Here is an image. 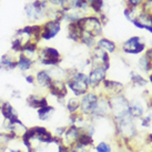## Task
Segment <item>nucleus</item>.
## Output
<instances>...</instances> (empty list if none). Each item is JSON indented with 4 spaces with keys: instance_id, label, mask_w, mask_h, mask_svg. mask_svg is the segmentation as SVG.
I'll use <instances>...</instances> for the list:
<instances>
[{
    "instance_id": "f257e3e1",
    "label": "nucleus",
    "mask_w": 152,
    "mask_h": 152,
    "mask_svg": "<svg viewBox=\"0 0 152 152\" xmlns=\"http://www.w3.org/2000/svg\"><path fill=\"white\" fill-rule=\"evenodd\" d=\"M68 89L71 90L75 97H79L83 96L88 92L90 89L88 79V73L85 71L78 70L77 68H72V69H68V77L66 79Z\"/></svg>"
},
{
    "instance_id": "f03ea898",
    "label": "nucleus",
    "mask_w": 152,
    "mask_h": 152,
    "mask_svg": "<svg viewBox=\"0 0 152 152\" xmlns=\"http://www.w3.org/2000/svg\"><path fill=\"white\" fill-rule=\"evenodd\" d=\"M49 7L47 0H31L25 4L23 12L29 22L42 23L47 20V11Z\"/></svg>"
},
{
    "instance_id": "7ed1b4c3",
    "label": "nucleus",
    "mask_w": 152,
    "mask_h": 152,
    "mask_svg": "<svg viewBox=\"0 0 152 152\" xmlns=\"http://www.w3.org/2000/svg\"><path fill=\"white\" fill-rule=\"evenodd\" d=\"M115 127V132L118 133L119 138L128 142L130 140L134 139L138 134L137 126H135V120L131 115H127L120 119H112Z\"/></svg>"
},
{
    "instance_id": "20e7f679",
    "label": "nucleus",
    "mask_w": 152,
    "mask_h": 152,
    "mask_svg": "<svg viewBox=\"0 0 152 152\" xmlns=\"http://www.w3.org/2000/svg\"><path fill=\"white\" fill-rule=\"evenodd\" d=\"M37 62L46 68L57 67L62 62V56L60 53V51L55 47L40 46Z\"/></svg>"
},
{
    "instance_id": "39448f33",
    "label": "nucleus",
    "mask_w": 152,
    "mask_h": 152,
    "mask_svg": "<svg viewBox=\"0 0 152 152\" xmlns=\"http://www.w3.org/2000/svg\"><path fill=\"white\" fill-rule=\"evenodd\" d=\"M78 25L80 26L83 32L91 34L94 38L98 39L103 36V25L100 21L98 15H94V13L85 15L78 21Z\"/></svg>"
},
{
    "instance_id": "423d86ee",
    "label": "nucleus",
    "mask_w": 152,
    "mask_h": 152,
    "mask_svg": "<svg viewBox=\"0 0 152 152\" xmlns=\"http://www.w3.org/2000/svg\"><path fill=\"white\" fill-rule=\"evenodd\" d=\"M109 101L110 107H111V118L112 119H120L123 117H127V115H130L129 100L123 93L110 97Z\"/></svg>"
},
{
    "instance_id": "0eeeda50",
    "label": "nucleus",
    "mask_w": 152,
    "mask_h": 152,
    "mask_svg": "<svg viewBox=\"0 0 152 152\" xmlns=\"http://www.w3.org/2000/svg\"><path fill=\"white\" fill-rule=\"evenodd\" d=\"M99 100V93L94 90H89L88 92L80 97V109L79 112L87 118L92 115Z\"/></svg>"
},
{
    "instance_id": "6e6552de",
    "label": "nucleus",
    "mask_w": 152,
    "mask_h": 152,
    "mask_svg": "<svg viewBox=\"0 0 152 152\" xmlns=\"http://www.w3.org/2000/svg\"><path fill=\"white\" fill-rule=\"evenodd\" d=\"M147 49V43L143 41L142 37L140 36H132L123 41L121 45V51L126 55H140Z\"/></svg>"
},
{
    "instance_id": "1a4fd4ad",
    "label": "nucleus",
    "mask_w": 152,
    "mask_h": 152,
    "mask_svg": "<svg viewBox=\"0 0 152 152\" xmlns=\"http://www.w3.org/2000/svg\"><path fill=\"white\" fill-rule=\"evenodd\" d=\"M62 29V22L53 19H47L41 23V41H50L55 39Z\"/></svg>"
},
{
    "instance_id": "9d476101",
    "label": "nucleus",
    "mask_w": 152,
    "mask_h": 152,
    "mask_svg": "<svg viewBox=\"0 0 152 152\" xmlns=\"http://www.w3.org/2000/svg\"><path fill=\"white\" fill-rule=\"evenodd\" d=\"M107 73H108V69L104 67H101V66L90 68L88 73L90 89L98 92L99 88L101 87L102 82L107 79Z\"/></svg>"
},
{
    "instance_id": "9b49d317",
    "label": "nucleus",
    "mask_w": 152,
    "mask_h": 152,
    "mask_svg": "<svg viewBox=\"0 0 152 152\" xmlns=\"http://www.w3.org/2000/svg\"><path fill=\"white\" fill-rule=\"evenodd\" d=\"M88 59H89V62H90V68L101 66V67H104L109 70L110 66H111L110 55L108 52H106V51H103L102 49H100L97 46L90 50V55H89Z\"/></svg>"
},
{
    "instance_id": "f8f14e48",
    "label": "nucleus",
    "mask_w": 152,
    "mask_h": 152,
    "mask_svg": "<svg viewBox=\"0 0 152 152\" xmlns=\"http://www.w3.org/2000/svg\"><path fill=\"white\" fill-rule=\"evenodd\" d=\"M2 127H4V131L13 133L18 139H21L23 134L28 130V127L19 119V115H16V117H12V118L9 119H4Z\"/></svg>"
},
{
    "instance_id": "ddd939ff",
    "label": "nucleus",
    "mask_w": 152,
    "mask_h": 152,
    "mask_svg": "<svg viewBox=\"0 0 152 152\" xmlns=\"http://www.w3.org/2000/svg\"><path fill=\"white\" fill-rule=\"evenodd\" d=\"M123 90H124V85L122 82L117 80H111V79H106L98 90V93L110 98L117 96V94H120V93H123Z\"/></svg>"
},
{
    "instance_id": "4468645a",
    "label": "nucleus",
    "mask_w": 152,
    "mask_h": 152,
    "mask_svg": "<svg viewBox=\"0 0 152 152\" xmlns=\"http://www.w3.org/2000/svg\"><path fill=\"white\" fill-rule=\"evenodd\" d=\"M50 96L55 97L59 102H64L66 97L68 96V86L66 80H60V79H53L51 82L50 87L47 90Z\"/></svg>"
},
{
    "instance_id": "2eb2a0df",
    "label": "nucleus",
    "mask_w": 152,
    "mask_h": 152,
    "mask_svg": "<svg viewBox=\"0 0 152 152\" xmlns=\"http://www.w3.org/2000/svg\"><path fill=\"white\" fill-rule=\"evenodd\" d=\"M18 53L13 51H8L0 57V70L2 71H13L17 69Z\"/></svg>"
},
{
    "instance_id": "dca6fc26",
    "label": "nucleus",
    "mask_w": 152,
    "mask_h": 152,
    "mask_svg": "<svg viewBox=\"0 0 152 152\" xmlns=\"http://www.w3.org/2000/svg\"><path fill=\"white\" fill-rule=\"evenodd\" d=\"M34 86H37L38 88L48 90L50 87L51 82L53 80V78L51 76L49 68H45V69H40L34 73Z\"/></svg>"
},
{
    "instance_id": "f3484780",
    "label": "nucleus",
    "mask_w": 152,
    "mask_h": 152,
    "mask_svg": "<svg viewBox=\"0 0 152 152\" xmlns=\"http://www.w3.org/2000/svg\"><path fill=\"white\" fill-rule=\"evenodd\" d=\"M39 48H40V42L31 40V41H28L27 43L23 45L20 53L23 55L25 57H27L29 60L34 61V64H37L39 55Z\"/></svg>"
},
{
    "instance_id": "a211bd4d",
    "label": "nucleus",
    "mask_w": 152,
    "mask_h": 152,
    "mask_svg": "<svg viewBox=\"0 0 152 152\" xmlns=\"http://www.w3.org/2000/svg\"><path fill=\"white\" fill-rule=\"evenodd\" d=\"M80 131L81 129L79 127H77L75 124H69L66 132H64V138H62V143L71 148L72 145H75L77 143L78 138L80 135Z\"/></svg>"
},
{
    "instance_id": "6ab92c4d",
    "label": "nucleus",
    "mask_w": 152,
    "mask_h": 152,
    "mask_svg": "<svg viewBox=\"0 0 152 152\" xmlns=\"http://www.w3.org/2000/svg\"><path fill=\"white\" fill-rule=\"evenodd\" d=\"M131 23L134 26V27H137L138 29L145 30V31L152 34V16L143 12L142 10L139 13V16L135 18Z\"/></svg>"
},
{
    "instance_id": "aec40b11",
    "label": "nucleus",
    "mask_w": 152,
    "mask_h": 152,
    "mask_svg": "<svg viewBox=\"0 0 152 152\" xmlns=\"http://www.w3.org/2000/svg\"><path fill=\"white\" fill-rule=\"evenodd\" d=\"M26 102H27L28 107L36 110L49 104V101H48L46 96H42L40 93H31V94H29L26 99Z\"/></svg>"
},
{
    "instance_id": "412c9836",
    "label": "nucleus",
    "mask_w": 152,
    "mask_h": 152,
    "mask_svg": "<svg viewBox=\"0 0 152 152\" xmlns=\"http://www.w3.org/2000/svg\"><path fill=\"white\" fill-rule=\"evenodd\" d=\"M129 112L134 120L140 119L145 113V108H144L143 102L140 99H135V98L132 100H129Z\"/></svg>"
},
{
    "instance_id": "4be33fe9",
    "label": "nucleus",
    "mask_w": 152,
    "mask_h": 152,
    "mask_svg": "<svg viewBox=\"0 0 152 152\" xmlns=\"http://www.w3.org/2000/svg\"><path fill=\"white\" fill-rule=\"evenodd\" d=\"M67 37L72 42L80 43L81 37H82V29L78 25V22L67 23Z\"/></svg>"
},
{
    "instance_id": "5701e85b",
    "label": "nucleus",
    "mask_w": 152,
    "mask_h": 152,
    "mask_svg": "<svg viewBox=\"0 0 152 152\" xmlns=\"http://www.w3.org/2000/svg\"><path fill=\"white\" fill-rule=\"evenodd\" d=\"M97 47H99L103 51L108 52L109 55H112V53L117 52V50H118L117 43L114 42L113 40L107 38V37H103V36L97 39Z\"/></svg>"
},
{
    "instance_id": "b1692460",
    "label": "nucleus",
    "mask_w": 152,
    "mask_h": 152,
    "mask_svg": "<svg viewBox=\"0 0 152 152\" xmlns=\"http://www.w3.org/2000/svg\"><path fill=\"white\" fill-rule=\"evenodd\" d=\"M87 1L89 4L91 13L99 15L101 12L108 13V11H109V9H108L109 7H108V4H106L104 0H87Z\"/></svg>"
},
{
    "instance_id": "393cba45",
    "label": "nucleus",
    "mask_w": 152,
    "mask_h": 152,
    "mask_svg": "<svg viewBox=\"0 0 152 152\" xmlns=\"http://www.w3.org/2000/svg\"><path fill=\"white\" fill-rule=\"evenodd\" d=\"M36 66L34 61L29 60L27 57H25L21 53H18V60H17V69L20 72H28L32 70Z\"/></svg>"
},
{
    "instance_id": "a878e982",
    "label": "nucleus",
    "mask_w": 152,
    "mask_h": 152,
    "mask_svg": "<svg viewBox=\"0 0 152 152\" xmlns=\"http://www.w3.org/2000/svg\"><path fill=\"white\" fill-rule=\"evenodd\" d=\"M55 107L51 104H47V106L40 108L37 110V114H38V119L41 121H48L49 119H51L52 114L55 113Z\"/></svg>"
},
{
    "instance_id": "bb28decb",
    "label": "nucleus",
    "mask_w": 152,
    "mask_h": 152,
    "mask_svg": "<svg viewBox=\"0 0 152 152\" xmlns=\"http://www.w3.org/2000/svg\"><path fill=\"white\" fill-rule=\"evenodd\" d=\"M130 82L133 87H137V88H144L148 85V80H145V78L137 71L130 72Z\"/></svg>"
},
{
    "instance_id": "cd10ccee",
    "label": "nucleus",
    "mask_w": 152,
    "mask_h": 152,
    "mask_svg": "<svg viewBox=\"0 0 152 152\" xmlns=\"http://www.w3.org/2000/svg\"><path fill=\"white\" fill-rule=\"evenodd\" d=\"M0 113L4 117V119H9V118H12V117H16V115H19L17 110L15 109V107L9 101H4L2 107H1V110H0Z\"/></svg>"
},
{
    "instance_id": "c85d7f7f",
    "label": "nucleus",
    "mask_w": 152,
    "mask_h": 152,
    "mask_svg": "<svg viewBox=\"0 0 152 152\" xmlns=\"http://www.w3.org/2000/svg\"><path fill=\"white\" fill-rule=\"evenodd\" d=\"M77 143H79V144H81V145H85V147H87V148L91 149L93 147L92 134H90L88 131L82 130V129H81L80 135H79V138H78Z\"/></svg>"
},
{
    "instance_id": "c756f323",
    "label": "nucleus",
    "mask_w": 152,
    "mask_h": 152,
    "mask_svg": "<svg viewBox=\"0 0 152 152\" xmlns=\"http://www.w3.org/2000/svg\"><path fill=\"white\" fill-rule=\"evenodd\" d=\"M66 109H67V111L70 114L79 112V109H80V98L73 97L68 99L67 102H66Z\"/></svg>"
},
{
    "instance_id": "7c9ffc66",
    "label": "nucleus",
    "mask_w": 152,
    "mask_h": 152,
    "mask_svg": "<svg viewBox=\"0 0 152 152\" xmlns=\"http://www.w3.org/2000/svg\"><path fill=\"white\" fill-rule=\"evenodd\" d=\"M80 45H83L85 47H87L89 50L93 49L94 47L97 46V38L92 37L91 34H86L82 31V37H81L80 40Z\"/></svg>"
},
{
    "instance_id": "2f4dec72",
    "label": "nucleus",
    "mask_w": 152,
    "mask_h": 152,
    "mask_svg": "<svg viewBox=\"0 0 152 152\" xmlns=\"http://www.w3.org/2000/svg\"><path fill=\"white\" fill-rule=\"evenodd\" d=\"M138 67L144 73H149L150 71H152V62L147 58L145 55H142L139 58V60H138Z\"/></svg>"
},
{
    "instance_id": "473e14b6",
    "label": "nucleus",
    "mask_w": 152,
    "mask_h": 152,
    "mask_svg": "<svg viewBox=\"0 0 152 152\" xmlns=\"http://www.w3.org/2000/svg\"><path fill=\"white\" fill-rule=\"evenodd\" d=\"M141 12V8H130V7H124L123 9V15L128 21L132 22L135 18L139 16Z\"/></svg>"
},
{
    "instance_id": "72a5a7b5",
    "label": "nucleus",
    "mask_w": 152,
    "mask_h": 152,
    "mask_svg": "<svg viewBox=\"0 0 152 152\" xmlns=\"http://www.w3.org/2000/svg\"><path fill=\"white\" fill-rule=\"evenodd\" d=\"M96 152H112V147L106 141H102L96 147Z\"/></svg>"
},
{
    "instance_id": "f704fd0d",
    "label": "nucleus",
    "mask_w": 152,
    "mask_h": 152,
    "mask_svg": "<svg viewBox=\"0 0 152 152\" xmlns=\"http://www.w3.org/2000/svg\"><path fill=\"white\" fill-rule=\"evenodd\" d=\"M124 1V7H130V8H140L141 4H143L144 0H123Z\"/></svg>"
},
{
    "instance_id": "c9c22d12",
    "label": "nucleus",
    "mask_w": 152,
    "mask_h": 152,
    "mask_svg": "<svg viewBox=\"0 0 152 152\" xmlns=\"http://www.w3.org/2000/svg\"><path fill=\"white\" fill-rule=\"evenodd\" d=\"M140 8H141V10H142L143 12L152 16V0H144L143 4H141Z\"/></svg>"
},
{
    "instance_id": "e433bc0d",
    "label": "nucleus",
    "mask_w": 152,
    "mask_h": 152,
    "mask_svg": "<svg viewBox=\"0 0 152 152\" xmlns=\"http://www.w3.org/2000/svg\"><path fill=\"white\" fill-rule=\"evenodd\" d=\"M71 152H90V148H87L85 145L76 143L75 145L71 147Z\"/></svg>"
},
{
    "instance_id": "4c0bfd02",
    "label": "nucleus",
    "mask_w": 152,
    "mask_h": 152,
    "mask_svg": "<svg viewBox=\"0 0 152 152\" xmlns=\"http://www.w3.org/2000/svg\"><path fill=\"white\" fill-rule=\"evenodd\" d=\"M67 127L68 126H61V127H58L57 129L55 130V133H53V135L55 137H57V138H60V139H62L64 135V132H66V130H67Z\"/></svg>"
},
{
    "instance_id": "58836bf2",
    "label": "nucleus",
    "mask_w": 152,
    "mask_h": 152,
    "mask_svg": "<svg viewBox=\"0 0 152 152\" xmlns=\"http://www.w3.org/2000/svg\"><path fill=\"white\" fill-rule=\"evenodd\" d=\"M25 79L27 83L34 86V81H36L34 80V73H27L25 76Z\"/></svg>"
},
{
    "instance_id": "ea45409f",
    "label": "nucleus",
    "mask_w": 152,
    "mask_h": 152,
    "mask_svg": "<svg viewBox=\"0 0 152 152\" xmlns=\"http://www.w3.org/2000/svg\"><path fill=\"white\" fill-rule=\"evenodd\" d=\"M58 152H71V148L64 143L58 144Z\"/></svg>"
},
{
    "instance_id": "a19ab883",
    "label": "nucleus",
    "mask_w": 152,
    "mask_h": 152,
    "mask_svg": "<svg viewBox=\"0 0 152 152\" xmlns=\"http://www.w3.org/2000/svg\"><path fill=\"white\" fill-rule=\"evenodd\" d=\"M47 1H48L49 6H51V7H59L60 8V6H61L64 0H47Z\"/></svg>"
},
{
    "instance_id": "79ce46f5",
    "label": "nucleus",
    "mask_w": 152,
    "mask_h": 152,
    "mask_svg": "<svg viewBox=\"0 0 152 152\" xmlns=\"http://www.w3.org/2000/svg\"><path fill=\"white\" fill-rule=\"evenodd\" d=\"M144 55L147 56V58H148V59L152 62V47H150V48H147V49H145V51H144Z\"/></svg>"
},
{
    "instance_id": "37998d69",
    "label": "nucleus",
    "mask_w": 152,
    "mask_h": 152,
    "mask_svg": "<svg viewBox=\"0 0 152 152\" xmlns=\"http://www.w3.org/2000/svg\"><path fill=\"white\" fill-rule=\"evenodd\" d=\"M11 96H12V98H18V99H19L20 96H21V92L15 89V90H12V94H11Z\"/></svg>"
},
{
    "instance_id": "c03bdc74",
    "label": "nucleus",
    "mask_w": 152,
    "mask_h": 152,
    "mask_svg": "<svg viewBox=\"0 0 152 152\" xmlns=\"http://www.w3.org/2000/svg\"><path fill=\"white\" fill-rule=\"evenodd\" d=\"M9 152H25L22 150H17V149H9Z\"/></svg>"
},
{
    "instance_id": "a18cd8bd",
    "label": "nucleus",
    "mask_w": 152,
    "mask_h": 152,
    "mask_svg": "<svg viewBox=\"0 0 152 152\" xmlns=\"http://www.w3.org/2000/svg\"><path fill=\"white\" fill-rule=\"evenodd\" d=\"M148 139H149V142L152 143V133H150V134L148 135Z\"/></svg>"
},
{
    "instance_id": "49530a36",
    "label": "nucleus",
    "mask_w": 152,
    "mask_h": 152,
    "mask_svg": "<svg viewBox=\"0 0 152 152\" xmlns=\"http://www.w3.org/2000/svg\"><path fill=\"white\" fill-rule=\"evenodd\" d=\"M4 100H2V98H0V110H1V107H2V103H4Z\"/></svg>"
},
{
    "instance_id": "de8ad7c7",
    "label": "nucleus",
    "mask_w": 152,
    "mask_h": 152,
    "mask_svg": "<svg viewBox=\"0 0 152 152\" xmlns=\"http://www.w3.org/2000/svg\"><path fill=\"white\" fill-rule=\"evenodd\" d=\"M119 152H128V151H126V150H120Z\"/></svg>"
}]
</instances>
